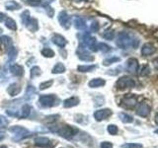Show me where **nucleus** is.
<instances>
[{
    "mask_svg": "<svg viewBox=\"0 0 158 148\" xmlns=\"http://www.w3.org/2000/svg\"><path fill=\"white\" fill-rule=\"evenodd\" d=\"M54 132H57L59 135L69 139V138L73 137L74 135L78 132L77 128H74L70 125H62V126H57V130H53Z\"/></svg>",
    "mask_w": 158,
    "mask_h": 148,
    "instance_id": "nucleus-2",
    "label": "nucleus"
},
{
    "mask_svg": "<svg viewBox=\"0 0 158 148\" xmlns=\"http://www.w3.org/2000/svg\"><path fill=\"white\" fill-rule=\"evenodd\" d=\"M126 67L127 70L131 73H135L138 69V62L137 59L135 58H130L126 62Z\"/></svg>",
    "mask_w": 158,
    "mask_h": 148,
    "instance_id": "nucleus-7",
    "label": "nucleus"
},
{
    "mask_svg": "<svg viewBox=\"0 0 158 148\" xmlns=\"http://www.w3.org/2000/svg\"><path fill=\"white\" fill-rule=\"evenodd\" d=\"M118 117H120L121 121L125 123H131L133 121V117L130 115H127V113H121L120 115H118Z\"/></svg>",
    "mask_w": 158,
    "mask_h": 148,
    "instance_id": "nucleus-13",
    "label": "nucleus"
},
{
    "mask_svg": "<svg viewBox=\"0 0 158 148\" xmlns=\"http://www.w3.org/2000/svg\"><path fill=\"white\" fill-rule=\"evenodd\" d=\"M2 138H3V136H2V135H0V140H1Z\"/></svg>",
    "mask_w": 158,
    "mask_h": 148,
    "instance_id": "nucleus-24",
    "label": "nucleus"
},
{
    "mask_svg": "<svg viewBox=\"0 0 158 148\" xmlns=\"http://www.w3.org/2000/svg\"><path fill=\"white\" fill-rule=\"evenodd\" d=\"M108 132L110 133V134L112 135H116L117 133H118V126L115 125H108Z\"/></svg>",
    "mask_w": 158,
    "mask_h": 148,
    "instance_id": "nucleus-17",
    "label": "nucleus"
},
{
    "mask_svg": "<svg viewBox=\"0 0 158 148\" xmlns=\"http://www.w3.org/2000/svg\"><path fill=\"white\" fill-rule=\"evenodd\" d=\"M123 105H125L126 107H127V108H132V107H135L136 105L137 101H136V98L135 96L130 95V96L123 98Z\"/></svg>",
    "mask_w": 158,
    "mask_h": 148,
    "instance_id": "nucleus-9",
    "label": "nucleus"
},
{
    "mask_svg": "<svg viewBox=\"0 0 158 148\" xmlns=\"http://www.w3.org/2000/svg\"><path fill=\"white\" fill-rule=\"evenodd\" d=\"M103 85H105V80H103L101 78L93 79V80L90 81V83H89V86L92 88H97V87H100Z\"/></svg>",
    "mask_w": 158,
    "mask_h": 148,
    "instance_id": "nucleus-12",
    "label": "nucleus"
},
{
    "mask_svg": "<svg viewBox=\"0 0 158 148\" xmlns=\"http://www.w3.org/2000/svg\"><path fill=\"white\" fill-rule=\"evenodd\" d=\"M150 113V107L146 103H140L136 107V113L139 117H146Z\"/></svg>",
    "mask_w": 158,
    "mask_h": 148,
    "instance_id": "nucleus-4",
    "label": "nucleus"
},
{
    "mask_svg": "<svg viewBox=\"0 0 158 148\" xmlns=\"http://www.w3.org/2000/svg\"><path fill=\"white\" fill-rule=\"evenodd\" d=\"M101 148H113V144L111 142L104 141L101 143Z\"/></svg>",
    "mask_w": 158,
    "mask_h": 148,
    "instance_id": "nucleus-19",
    "label": "nucleus"
},
{
    "mask_svg": "<svg viewBox=\"0 0 158 148\" xmlns=\"http://www.w3.org/2000/svg\"><path fill=\"white\" fill-rule=\"evenodd\" d=\"M9 130L15 133L16 135H19V138H24L29 135V130L23 126H13V127H10Z\"/></svg>",
    "mask_w": 158,
    "mask_h": 148,
    "instance_id": "nucleus-6",
    "label": "nucleus"
},
{
    "mask_svg": "<svg viewBox=\"0 0 158 148\" xmlns=\"http://www.w3.org/2000/svg\"><path fill=\"white\" fill-rule=\"evenodd\" d=\"M150 72V68L148 65H143L141 68H140V70H139V75L140 76H145V75H148Z\"/></svg>",
    "mask_w": 158,
    "mask_h": 148,
    "instance_id": "nucleus-16",
    "label": "nucleus"
},
{
    "mask_svg": "<svg viewBox=\"0 0 158 148\" xmlns=\"http://www.w3.org/2000/svg\"><path fill=\"white\" fill-rule=\"evenodd\" d=\"M35 143H36V145H38V146L48 147L49 144H51V140L47 137H37L36 139H35Z\"/></svg>",
    "mask_w": 158,
    "mask_h": 148,
    "instance_id": "nucleus-10",
    "label": "nucleus"
},
{
    "mask_svg": "<svg viewBox=\"0 0 158 148\" xmlns=\"http://www.w3.org/2000/svg\"><path fill=\"white\" fill-rule=\"evenodd\" d=\"M154 132H155V133H156V134H158V130H155V131H154Z\"/></svg>",
    "mask_w": 158,
    "mask_h": 148,
    "instance_id": "nucleus-23",
    "label": "nucleus"
},
{
    "mask_svg": "<svg viewBox=\"0 0 158 148\" xmlns=\"http://www.w3.org/2000/svg\"><path fill=\"white\" fill-rule=\"evenodd\" d=\"M116 85H117L118 89L123 90V89H127V88H133L135 86V81L131 77L123 76V77L118 79V80L117 81Z\"/></svg>",
    "mask_w": 158,
    "mask_h": 148,
    "instance_id": "nucleus-3",
    "label": "nucleus"
},
{
    "mask_svg": "<svg viewBox=\"0 0 158 148\" xmlns=\"http://www.w3.org/2000/svg\"><path fill=\"white\" fill-rule=\"evenodd\" d=\"M78 104V99L76 98H71V99H69V100H66L65 102H64V107H73V106H75Z\"/></svg>",
    "mask_w": 158,
    "mask_h": 148,
    "instance_id": "nucleus-14",
    "label": "nucleus"
},
{
    "mask_svg": "<svg viewBox=\"0 0 158 148\" xmlns=\"http://www.w3.org/2000/svg\"><path fill=\"white\" fill-rule=\"evenodd\" d=\"M118 46L121 48H136L139 46V39L131 33H121L118 38Z\"/></svg>",
    "mask_w": 158,
    "mask_h": 148,
    "instance_id": "nucleus-1",
    "label": "nucleus"
},
{
    "mask_svg": "<svg viewBox=\"0 0 158 148\" xmlns=\"http://www.w3.org/2000/svg\"><path fill=\"white\" fill-rule=\"evenodd\" d=\"M156 51V48L151 43H144L141 47V54L144 56H151Z\"/></svg>",
    "mask_w": 158,
    "mask_h": 148,
    "instance_id": "nucleus-8",
    "label": "nucleus"
},
{
    "mask_svg": "<svg viewBox=\"0 0 158 148\" xmlns=\"http://www.w3.org/2000/svg\"><path fill=\"white\" fill-rule=\"evenodd\" d=\"M40 102L42 103L43 106L46 107H51L53 105V97L52 96H46V97H42Z\"/></svg>",
    "mask_w": 158,
    "mask_h": 148,
    "instance_id": "nucleus-11",
    "label": "nucleus"
},
{
    "mask_svg": "<svg viewBox=\"0 0 158 148\" xmlns=\"http://www.w3.org/2000/svg\"><path fill=\"white\" fill-rule=\"evenodd\" d=\"M114 61H120V58L114 57V58H112V59H108V60H105V61H104V64H105V65H108V64H111V63L114 62Z\"/></svg>",
    "mask_w": 158,
    "mask_h": 148,
    "instance_id": "nucleus-20",
    "label": "nucleus"
},
{
    "mask_svg": "<svg viewBox=\"0 0 158 148\" xmlns=\"http://www.w3.org/2000/svg\"><path fill=\"white\" fill-rule=\"evenodd\" d=\"M122 148H143V146L140 143H126L122 145Z\"/></svg>",
    "mask_w": 158,
    "mask_h": 148,
    "instance_id": "nucleus-15",
    "label": "nucleus"
},
{
    "mask_svg": "<svg viewBox=\"0 0 158 148\" xmlns=\"http://www.w3.org/2000/svg\"><path fill=\"white\" fill-rule=\"evenodd\" d=\"M112 115V111L110 109H103V110H99L94 113V117L96 121H101L103 120H107V118Z\"/></svg>",
    "mask_w": 158,
    "mask_h": 148,
    "instance_id": "nucleus-5",
    "label": "nucleus"
},
{
    "mask_svg": "<svg viewBox=\"0 0 158 148\" xmlns=\"http://www.w3.org/2000/svg\"><path fill=\"white\" fill-rule=\"evenodd\" d=\"M29 113H30V107L26 106L24 108V110H23V113L20 117H27L29 116Z\"/></svg>",
    "mask_w": 158,
    "mask_h": 148,
    "instance_id": "nucleus-18",
    "label": "nucleus"
},
{
    "mask_svg": "<svg viewBox=\"0 0 158 148\" xmlns=\"http://www.w3.org/2000/svg\"><path fill=\"white\" fill-rule=\"evenodd\" d=\"M0 148H7L6 146H4V145H2V146H0Z\"/></svg>",
    "mask_w": 158,
    "mask_h": 148,
    "instance_id": "nucleus-22",
    "label": "nucleus"
},
{
    "mask_svg": "<svg viewBox=\"0 0 158 148\" xmlns=\"http://www.w3.org/2000/svg\"><path fill=\"white\" fill-rule=\"evenodd\" d=\"M0 123H1V120H0Z\"/></svg>",
    "mask_w": 158,
    "mask_h": 148,
    "instance_id": "nucleus-25",
    "label": "nucleus"
},
{
    "mask_svg": "<svg viewBox=\"0 0 158 148\" xmlns=\"http://www.w3.org/2000/svg\"><path fill=\"white\" fill-rule=\"evenodd\" d=\"M155 122L158 125V113H156V116H155Z\"/></svg>",
    "mask_w": 158,
    "mask_h": 148,
    "instance_id": "nucleus-21",
    "label": "nucleus"
}]
</instances>
